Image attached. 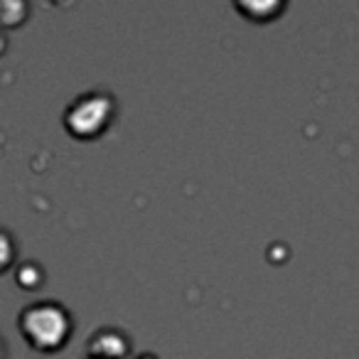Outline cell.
<instances>
[{
  "label": "cell",
  "instance_id": "7a4b0ae2",
  "mask_svg": "<svg viewBox=\"0 0 359 359\" xmlns=\"http://www.w3.org/2000/svg\"><path fill=\"white\" fill-rule=\"evenodd\" d=\"M111 116V99L101 94H89L81 96L74 106H72L69 116V128L79 135H94L109 123Z\"/></svg>",
  "mask_w": 359,
  "mask_h": 359
},
{
  "label": "cell",
  "instance_id": "6da1fadb",
  "mask_svg": "<svg viewBox=\"0 0 359 359\" xmlns=\"http://www.w3.org/2000/svg\"><path fill=\"white\" fill-rule=\"evenodd\" d=\"M22 330L32 344L42 349H52L60 347L69 334V318L57 305L40 303L22 313Z\"/></svg>",
  "mask_w": 359,
  "mask_h": 359
}]
</instances>
